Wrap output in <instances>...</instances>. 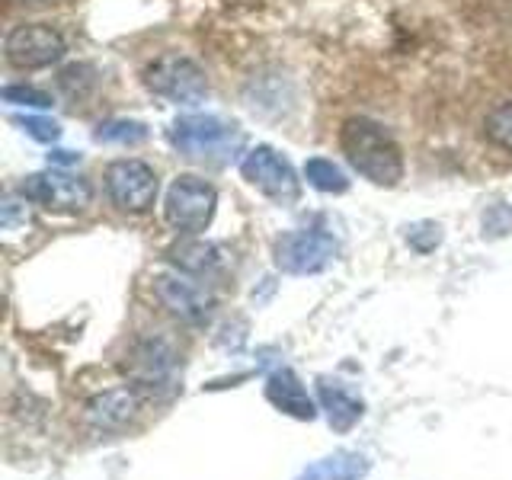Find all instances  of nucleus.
Wrapping results in <instances>:
<instances>
[{
	"instance_id": "f257e3e1",
	"label": "nucleus",
	"mask_w": 512,
	"mask_h": 480,
	"mask_svg": "<svg viewBox=\"0 0 512 480\" xmlns=\"http://www.w3.org/2000/svg\"><path fill=\"white\" fill-rule=\"evenodd\" d=\"M340 148L346 160L368 183L391 189L404 180V154L384 125L365 116H352L340 128Z\"/></svg>"
},
{
	"instance_id": "f03ea898",
	"label": "nucleus",
	"mask_w": 512,
	"mask_h": 480,
	"mask_svg": "<svg viewBox=\"0 0 512 480\" xmlns=\"http://www.w3.org/2000/svg\"><path fill=\"white\" fill-rule=\"evenodd\" d=\"M170 141L186 160L215 167L228 164L244 144L237 128L221 122L218 116H180L170 125Z\"/></svg>"
},
{
	"instance_id": "7ed1b4c3",
	"label": "nucleus",
	"mask_w": 512,
	"mask_h": 480,
	"mask_svg": "<svg viewBox=\"0 0 512 480\" xmlns=\"http://www.w3.org/2000/svg\"><path fill=\"white\" fill-rule=\"evenodd\" d=\"M215 208H218V192L212 183H205L202 176L183 173V176H176L167 189L164 215L176 231L202 234L208 224H212Z\"/></svg>"
},
{
	"instance_id": "20e7f679",
	"label": "nucleus",
	"mask_w": 512,
	"mask_h": 480,
	"mask_svg": "<svg viewBox=\"0 0 512 480\" xmlns=\"http://www.w3.org/2000/svg\"><path fill=\"white\" fill-rule=\"evenodd\" d=\"M240 173H244V180L250 186H256L266 199L279 205H292L301 196V180L295 167L276 148H269V144H256L253 151H247Z\"/></svg>"
},
{
	"instance_id": "39448f33",
	"label": "nucleus",
	"mask_w": 512,
	"mask_h": 480,
	"mask_svg": "<svg viewBox=\"0 0 512 480\" xmlns=\"http://www.w3.org/2000/svg\"><path fill=\"white\" fill-rule=\"evenodd\" d=\"M157 173L138 157H122L112 160L106 167V192L122 212L128 215H144L157 202Z\"/></svg>"
},
{
	"instance_id": "423d86ee",
	"label": "nucleus",
	"mask_w": 512,
	"mask_h": 480,
	"mask_svg": "<svg viewBox=\"0 0 512 480\" xmlns=\"http://www.w3.org/2000/svg\"><path fill=\"white\" fill-rule=\"evenodd\" d=\"M144 84L157 96H164V100L180 103V106H196L208 96L205 71L192 58H183V55H167L154 61L148 74H144Z\"/></svg>"
},
{
	"instance_id": "0eeeda50",
	"label": "nucleus",
	"mask_w": 512,
	"mask_h": 480,
	"mask_svg": "<svg viewBox=\"0 0 512 480\" xmlns=\"http://www.w3.org/2000/svg\"><path fill=\"white\" fill-rule=\"evenodd\" d=\"M4 52H7V61L13 64V68L42 71V68L58 64L64 58V52H68V45H64L61 32H55L52 26L23 23V26H13L7 32Z\"/></svg>"
},
{
	"instance_id": "6e6552de",
	"label": "nucleus",
	"mask_w": 512,
	"mask_h": 480,
	"mask_svg": "<svg viewBox=\"0 0 512 480\" xmlns=\"http://www.w3.org/2000/svg\"><path fill=\"white\" fill-rule=\"evenodd\" d=\"M276 266L288 276H314V272L327 269L336 256V240L324 231L304 228V231H288L276 240Z\"/></svg>"
},
{
	"instance_id": "1a4fd4ad",
	"label": "nucleus",
	"mask_w": 512,
	"mask_h": 480,
	"mask_svg": "<svg viewBox=\"0 0 512 480\" xmlns=\"http://www.w3.org/2000/svg\"><path fill=\"white\" fill-rule=\"evenodd\" d=\"M20 192L26 202L52 208V212H80V208H87L93 199V189L87 180H80V176H71L64 170H55V167L26 176Z\"/></svg>"
},
{
	"instance_id": "9d476101",
	"label": "nucleus",
	"mask_w": 512,
	"mask_h": 480,
	"mask_svg": "<svg viewBox=\"0 0 512 480\" xmlns=\"http://www.w3.org/2000/svg\"><path fill=\"white\" fill-rule=\"evenodd\" d=\"M154 295L173 317L186 320V324H205L215 308L212 295H205L196 282H186L183 276H170V272L154 279Z\"/></svg>"
},
{
	"instance_id": "9b49d317",
	"label": "nucleus",
	"mask_w": 512,
	"mask_h": 480,
	"mask_svg": "<svg viewBox=\"0 0 512 480\" xmlns=\"http://www.w3.org/2000/svg\"><path fill=\"white\" fill-rule=\"evenodd\" d=\"M266 397H269L272 407L288 413V416H295V420H314L317 416V407L308 397V388H304L301 378L292 372V368H279V372L269 375Z\"/></svg>"
},
{
	"instance_id": "f8f14e48",
	"label": "nucleus",
	"mask_w": 512,
	"mask_h": 480,
	"mask_svg": "<svg viewBox=\"0 0 512 480\" xmlns=\"http://www.w3.org/2000/svg\"><path fill=\"white\" fill-rule=\"evenodd\" d=\"M317 397H320V407L327 410V420L336 432H349L362 420V400L352 397L343 384H333L327 378L317 381Z\"/></svg>"
},
{
	"instance_id": "ddd939ff",
	"label": "nucleus",
	"mask_w": 512,
	"mask_h": 480,
	"mask_svg": "<svg viewBox=\"0 0 512 480\" xmlns=\"http://www.w3.org/2000/svg\"><path fill=\"white\" fill-rule=\"evenodd\" d=\"M173 365H176V352H173V346L167 340H160V336H157V340L138 343L135 356H132V372L144 384L167 381L170 372H173Z\"/></svg>"
},
{
	"instance_id": "4468645a",
	"label": "nucleus",
	"mask_w": 512,
	"mask_h": 480,
	"mask_svg": "<svg viewBox=\"0 0 512 480\" xmlns=\"http://www.w3.org/2000/svg\"><path fill=\"white\" fill-rule=\"evenodd\" d=\"M138 394L128 391V388H119V391H106L103 397H96L87 416L96 429H116V426H125L128 416L138 410Z\"/></svg>"
},
{
	"instance_id": "2eb2a0df",
	"label": "nucleus",
	"mask_w": 512,
	"mask_h": 480,
	"mask_svg": "<svg viewBox=\"0 0 512 480\" xmlns=\"http://www.w3.org/2000/svg\"><path fill=\"white\" fill-rule=\"evenodd\" d=\"M170 263L180 266L183 272H192V276H202V272H212L221 266V250L215 244H208V240H180V244H173L167 250Z\"/></svg>"
},
{
	"instance_id": "dca6fc26",
	"label": "nucleus",
	"mask_w": 512,
	"mask_h": 480,
	"mask_svg": "<svg viewBox=\"0 0 512 480\" xmlns=\"http://www.w3.org/2000/svg\"><path fill=\"white\" fill-rule=\"evenodd\" d=\"M368 474V461L356 452H336L304 468L298 480H359Z\"/></svg>"
},
{
	"instance_id": "f3484780",
	"label": "nucleus",
	"mask_w": 512,
	"mask_h": 480,
	"mask_svg": "<svg viewBox=\"0 0 512 480\" xmlns=\"http://www.w3.org/2000/svg\"><path fill=\"white\" fill-rule=\"evenodd\" d=\"M304 180L317 192H330V196H340V192L349 189V176L327 157H311L308 164H304Z\"/></svg>"
},
{
	"instance_id": "a211bd4d",
	"label": "nucleus",
	"mask_w": 512,
	"mask_h": 480,
	"mask_svg": "<svg viewBox=\"0 0 512 480\" xmlns=\"http://www.w3.org/2000/svg\"><path fill=\"white\" fill-rule=\"evenodd\" d=\"M93 138L100 144H141L148 138V125L135 119H112V122L96 125Z\"/></svg>"
},
{
	"instance_id": "6ab92c4d",
	"label": "nucleus",
	"mask_w": 512,
	"mask_h": 480,
	"mask_svg": "<svg viewBox=\"0 0 512 480\" xmlns=\"http://www.w3.org/2000/svg\"><path fill=\"white\" fill-rule=\"evenodd\" d=\"M484 135L490 144H496L500 151L512 154V103H500L496 109L487 112L484 119Z\"/></svg>"
},
{
	"instance_id": "aec40b11",
	"label": "nucleus",
	"mask_w": 512,
	"mask_h": 480,
	"mask_svg": "<svg viewBox=\"0 0 512 480\" xmlns=\"http://www.w3.org/2000/svg\"><path fill=\"white\" fill-rule=\"evenodd\" d=\"M407 244L413 250H420V253H429V250H436L442 244V228L436 221H416L407 228Z\"/></svg>"
},
{
	"instance_id": "412c9836",
	"label": "nucleus",
	"mask_w": 512,
	"mask_h": 480,
	"mask_svg": "<svg viewBox=\"0 0 512 480\" xmlns=\"http://www.w3.org/2000/svg\"><path fill=\"white\" fill-rule=\"evenodd\" d=\"M13 122L20 125L29 138H36V141H42V144H55V141L61 138V125H58L55 119H42V116H16Z\"/></svg>"
},
{
	"instance_id": "4be33fe9",
	"label": "nucleus",
	"mask_w": 512,
	"mask_h": 480,
	"mask_svg": "<svg viewBox=\"0 0 512 480\" xmlns=\"http://www.w3.org/2000/svg\"><path fill=\"white\" fill-rule=\"evenodd\" d=\"M4 103L26 106V109H48L52 106V96H48L45 90H36V87L10 84V87H4Z\"/></svg>"
},
{
	"instance_id": "5701e85b",
	"label": "nucleus",
	"mask_w": 512,
	"mask_h": 480,
	"mask_svg": "<svg viewBox=\"0 0 512 480\" xmlns=\"http://www.w3.org/2000/svg\"><path fill=\"white\" fill-rule=\"evenodd\" d=\"M512 231V205H490L484 212V237H506Z\"/></svg>"
},
{
	"instance_id": "b1692460",
	"label": "nucleus",
	"mask_w": 512,
	"mask_h": 480,
	"mask_svg": "<svg viewBox=\"0 0 512 480\" xmlns=\"http://www.w3.org/2000/svg\"><path fill=\"white\" fill-rule=\"evenodd\" d=\"M48 164H52V167H71V164H80V154L77 151H52V154H48Z\"/></svg>"
},
{
	"instance_id": "393cba45",
	"label": "nucleus",
	"mask_w": 512,
	"mask_h": 480,
	"mask_svg": "<svg viewBox=\"0 0 512 480\" xmlns=\"http://www.w3.org/2000/svg\"><path fill=\"white\" fill-rule=\"evenodd\" d=\"M16 218H20V212H16V202H13V196H7L4 199V228H13Z\"/></svg>"
}]
</instances>
